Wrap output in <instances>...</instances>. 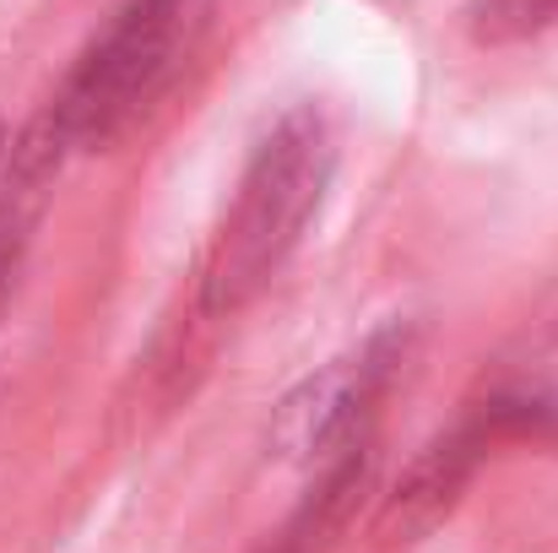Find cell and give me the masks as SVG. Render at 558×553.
Returning a JSON list of instances; mask_svg holds the SVG:
<instances>
[{"instance_id": "cell-1", "label": "cell", "mask_w": 558, "mask_h": 553, "mask_svg": "<svg viewBox=\"0 0 558 553\" xmlns=\"http://www.w3.org/2000/svg\"><path fill=\"white\" fill-rule=\"evenodd\" d=\"M326 180H331L326 120L315 109H288L260 136V147L239 180V195L228 206V223L211 244L206 282H201V299L211 315L244 310L277 277V266L299 250V239L326 195Z\"/></svg>"}, {"instance_id": "cell-4", "label": "cell", "mask_w": 558, "mask_h": 553, "mask_svg": "<svg viewBox=\"0 0 558 553\" xmlns=\"http://www.w3.org/2000/svg\"><path fill=\"white\" fill-rule=\"evenodd\" d=\"M483 450H488V429L477 423V412L466 423L434 434L407 461V472L390 483V494H385V505L374 516V549L396 553V549H417L423 538H434V527L461 505L466 483L477 478Z\"/></svg>"}, {"instance_id": "cell-5", "label": "cell", "mask_w": 558, "mask_h": 553, "mask_svg": "<svg viewBox=\"0 0 558 553\" xmlns=\"http://www.w3.org/2000/svg\"><path fill=\"white\" fill-rule=\"evenodd\" d=\"M466 38L483 49H505L537 38L558 22V0H466Z\"/></svg>"}, {"instance_id": "cell-9", "label": "cell", "mask_w": 558, "mask_h": 553, "mask_svg": "<svg viewBox=\"0 0 558 553\" xmlns=\"http://www.w3.org/2000/svg\"><path fill=\"white\" fill-rule=\"evenodd\" d=\"M0 153H5V125H0Z\"/></svg>"}, {"instance_id": "cell-2", "label": "cell", "mask_w": 558, "mask_h": 553, "mask_svg": "<svg viewBox=\"0 0 558 553\" xmlns=\"http://www.w3.org/2000/svg\"><path fill=\"white\" fill-rule=\"evenodd\" d=\"M195 16L201 0H125L76 55L44 115L54 147H109L174 76Z\"/></svg>"}, {"instance_id": "cell-6", "label": "cell", "mask_w": 558, "mask_h": 553, "mask_svg": "<svg viewBox=\"0 0 558 553\" xmlns=\"http://www.w3.org/2000/svg\"><path fill=\"white\" fill-rule=\"evenodd\" d=\"M488 440H543L558 445V401L554 396H494L477 407Z\"/></svg>"}, {"instance_id": "cell-3", "label": "cell", "mask_w": 558, "mask_h": 553, "mask_svg": "<svg viewBox=\"0 0 558 553\" xmlns=\"http://www.w3.org/2000/svg\"><path fill=\"white\" fill-rule=\"evenodd\" d=\"M401 359H407V326H385L364 348L304 374L271 412V434H266L271 456L293 467H331L348 450H359Z\"/></svg>"}, {"instance_id": "cell-8", "label": "cell", "mask_w": 558, "mask_h": 553, "mask_svg": "<svg viewBox=\"0 0 558 553\" xmlns=\"http://www.w3.org/2000/svg\"><path fill=\"white\" fill-rule=\"evenodd\" d=\"M5 293H11V261H5V250H0V310H5Z\"/></svg>"}, {"instance_id": "cell-7", "label": "cell", "mask_w": 558, "mask_h": 553, "mask_svg": "<svg viewBox=\"0 0 558 553\" xmlns=\"http://www.w3.org/2000/svg\"><path fill=\"white\" fill-rule=\"evenodd\" d=\"M255 553H320V549H315V543H310V538H304L293 521H288V527H282V532L266 543V549H255Z\"/></svg>"}]
</instances>
